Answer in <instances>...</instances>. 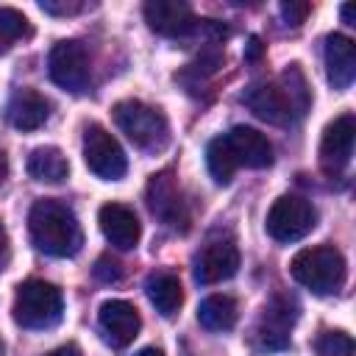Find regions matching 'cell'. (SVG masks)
I'll return each instance as SVG.
<instances>
[{"mask_svg": "<svg viewBox=\"0 0 356 356\" xmlns=\"http://www.w3.org/2000/svg\"><path fill=\"white\" fill-rule=\"evenodd\" d=\"M28 231H31V242L47 256H58V259L75 256L83 245V234L75 211L53 197H42L31 206Z\"/></svg>", "mask_w": 356, "mask_h": 356, "instance_id": "cell-1", "label": "cell"}, {"mask_svg": "<svg viewBox=\"0 0 356 356\" xmlns=\"http://www.w3.org/2000/svg\"><path fill=\"white\" fill-rule=\"evenodd\" d=\"M245 103L250 111L273 125H286L292 117H300L309 108V86L298 64L286 67L275 83H259L250 86L245 95Z\"/></svg>", "mask_w": 356, "mask_h": 356, "instance_id": "cell-2", "label": "cell"}, {"mask_svg": "<svg viewBox=\"0 0 356 356\" xmlns=\"http://www.w3.org/2000/svg\"><path fill=\"white\" fill-rule=\"evenodd\" d=\"M292 278L306 286L314 295H334L345 284V259L337 248L331 245H317V248H303L292 256L289 264Z\"/></svg>", "mask_w": 356, "mask_h": 356, "instance_id": "cell-3", "label": "cell"}, {"mask_svg": "<svg viewBox=\"0 0 356 356\" xmlns=\"http://www.w3.org/2000/svg\"><path fill=\"white\" fill-rule=\"evenodd\" d=\"M11 312H14L17 325H22V328H53L64 312L61 289L50 281L31 278L17 286Z\"/></svg>", "mask_w": 356, "mask_h": 356, "instance_id": "cell-4", "label": "cell"}, {"mask_svg": "<svg viewBox=\"0 0 356 356\" xmlns=\"http://www.w3.org/2000/svg\"><path fill=\"white\" fill-rule=\"evenodd\" d=\"M111 114H114V122L120 125V131L142 150H161L170 139L164 114L142 100H120V103H114Z\"/></svg>", "mask_w": 356, "mask_h": 356, "instance_id": "cell-5", "label": "cell"}, {"mask_svg": "<svg viewBox=\"0 0 356 356\" xmlns=\"http://www.w3.org/2000/svg\"><path fill=\"white\" fill-rule=\"evenodd\" d=\"M314 222H317V211L312 209L309 200L298 195H284L270 206L264 225L275 242H298L314 228Z\"/></svg>", "mask_w": 356, "mask_h": 356, "instance_id": "cell-6", "label": "cell"}, {"mask_svg": "<svg viewBox=\"0 0 356 356\" xmlns=\"http://www.w3.org/2000/svg\"><path fill=\"white\" fill-rule=\"evenodd\" d=\"M83 161L103 181H120L128 170L125 150L103 125H86L83 131Z\"/></svg>", "mask_w": 356, "mask_h": 356, "instance_id": "cell-7", "label": "cell"}, {"mask_svg": "<svg viewBox=\"0 0 356 356\" xmlns=\"http://www.w3.org/2000/svg\"><path fill=\"white\" fill-rule=\"evenodd\" d=\"M47 70H50L53 83L67 92H81L89 83V56H86L83 44L75 39L58 42L50 50Z\"/></svg>", "mask_w": 356, "mask_h": 356, "instance_id": "cell-8", "label": "cell"}, {"mask_svg": "<svg viewBox=\"0 0 356 356\" xmlns=\"http://www.w3.org/2000/svg\"><path fill=\"white\" fill-rule=\"evenodd\" d=\"M295 306L286 298H275L264 306L256 328H253V348L256 350H281L289 345V328L295 323Z\"/></svg>", "mask_w": 356, "mask_h": 356, "instance_id": "cell-9", "label": "cell"}, {"mask_svg": "<svg viewBox=\"0 0 356 356\" xmlns=\"http://www.w3.org/2000/svg\"><path fill=\"white\" fill-rule=\"evenodd\" d=\"M353 139H356V120L353 114H342L337 117L320 139V167L328 175H339L350 156H353Z\"/></svg>", "mask_w": 356, "mask_h": 356, "instance_id": "cell-10", "label": "cell"}, {"mask_svg": "<svg viewBox=\"0 0 356 356\" xmlns=\"http://www.w3.org/2000/svg\"><path fill=\"white\" fill-rule=\"evenodd\" d=\"M147 206L167 225L186 231L189 211H186V200L181 197V189H178L172 172H159V175L150 178V184H147Z\"/></svg>", "mask_w": 356, "mask_h": 356, "instance_id": "cell-11", "label": "cell"}, {"mask_svg": "<svg viewBox=\"0 0 356 356\" xmlns=\"http://www.w3.org/2000/svg\"><path fill=\"white\" fill-rule=\"evenodd\" d=\"M145 22L150 25V31L178 39V36H189L197 28V17L192 14V8L186 3L178 0H150L145 3Z\"/></svg>", "mask_w": 356, "mask_h": 356, "instance_id": "cell-12", "label": "cell"}, {"mask_svg": "<svg viewBox=\"0 0 356 356\" xmlns=\"http://www.w3.org/2000/svg\"><path fill=\"white\" fill-rule=\"evenodd\" d=\"M239 270V250L231 239L209 242L195 256V281L197 284H220Z\"/></svg>", "mask_w": 356, "mask_h": 356, "instance_id": "cell-13", "label": "cell"}, {"mask_svg": "<svg viewBox=\"0 0 356 356\" xmlns=\"http://www.w3.org/2000/svg\"><path fill=\"white\" fill-rule=\"evenodd\" d=\"M236 167H253V170H264L273 164V145L267 142L264 134H259L256 128L248 125H236L228 134H222Z\"/></svg>", "mask_w": 356, "mask_h": 356, "instance_id": "cell-14", "label": "cell"}, {"mask_svg": "<svg viewBox=\"0 0 356 356\" xmlns=\"http://www.w3.org/2000/svg\"><path fill=\"white\" fill-rule=\"evenodd\" d=\"M97 323H100L103 337H106L114 348L131 345L134 337H136L139 328H142V317H139L136 306L128 303V300H106V303L100 306Z\"/></svg>", "mask_w": 356, "mask_h": 356, "instance_id": "cell-15", "label": "cell"}, {"mask_svg": "<svg viewBox=\"0 0 356 356\" xmlns=\"http://www.w3.org/2000/svg\"><path fill=\"white\" fill-rule=\"evenodd\" d=\"M97 222H100L103 236H106L114 248H120V250L136 248V242H139V236H142L139 217L134 214V209H128V206H122V203H106V206H100Z\"/></svg>", "mask_w": 356, "mask_h": 356, "instance_id": "cell-16", "label": "cell"}, {"mask_svg": "<svg viewBox=\"0 0 356 356\" xmlns=\"http://www.w3.org/2000/svg\"><path fill=\"white\" fill-rule=\"evenodd\" d=\"M325 70H328V81L334 89H348L353 83L356 75V44L342 36V33H331L325 39Z\"/></svg>", "mask_w": 356, "mask_h": 356, "instance_id": "cell-17", "label": "cell"}, {"mask_svg": "<svg viewBox=\"0 0 356 356\" xmlns=\"http://www.w3.org/2000/svg\"><path fill=\"white\" fill-rule=\"evenodd\" d=\"M8 122L17 131H36L47 122L50 117V103L44 100V95L33 92V89H17L8 100Z\"/></svg>", "mask_w": 356, "mask_h": 356, "instance_id": "cell-18", "label": "cell"}, {"mask_svg": "<svg viewBox=\"0 0 356 356\" xmlns=\"http://www.w3.org/2000/svg\"><path fill=\"white\" fill-rule=\"evenodd\" d=\"M147 298L159 314L172 317L184 303V286L172 273H156L147 278Z\"/></svg>", "mask_w": 356, "mask_h": 356, "instance_id": "cell-19", "label": "cell"}, {"mask_svg": "<svg viewBox=\"0 0 356 356\" xmlns=\"http://www.w3.org/2000/svg\"><path fill=\"white\" fill-rule=\"evenodd\" d=\"M236 317H239V306L231 295H209L197 306V320L209 331H228L236 325Z\"/></svg>", "mask_w": 356, "mask_h": 356, "instance_id": "cell-20", "label": "cell"}, {"mask_svg": "<svg viewBox=\"0 0 356 356\" xmlns=\"http://www.w3.org/2000/svg\"><path fill=\"white\" fill-rule=\"evenodd\" d=\"M70 172V164L58 147H36L28 156V175L44 184H58Z\"/></svg>", "mask_w": 356, "mask_h": 356, "instance_id": "cell-21", "label": "cell"}, {"mask_svg": "<svg viewBox=\"0 0 356 356\" xmlns=\"http://www.w3.org/2000/svg\"><path fill=\"white\" fill-rule=\"evenodd\" d=\"M206 164H209V172H211V178L217 184H231L234 172L239 170L222 136H217V139L209 142V147H206Z\"/></svg>", "mask_w": 356, "mask_h": 356, "instance_id": "cell-22", "label": "cell"}, {"mask_svg": "<svg viewBox=\"0 0 356 356\" xmlns=\"http://www.w3.org/2000/svg\"><path fill=\"white\" fill-rule=\"evenodd\" d=\"M28 33H31V25H28V17L22 11H17V8H0V56L14 42H19Z\"/></svg>", "mask_w": 356, "mask_h": 356, "instance_id": "cell-23", "label": "cell"}, {"mask_svg": "<svg viewBox=\"0 0 356 356\" xmlns=\"http://www.w3.org/2000/svg\"><path fill=\"white\" fill-rule=\"evenodd\" d=\"M317 353L320 356H350L353 353V339L345 331H325L317 339Z\"/></svg>", "mask_w": 356, "mask_h": 356, "instance_id": "cell-24", "label": "cell"}, {"mask_svg": "<svg viewBox=\"0 0 356 356\" xmlns=\"http://www.w3.org/2000/svg\"><path fill=\"white\" fill-rule=\"evenodd\" d=\"M95 278H100V281H106V284L120 281V278H122V264H120L117 259H111V256H100L97 264H95Z\"/></svg>", "mask_w": 356, "mask_h": 356, "instance_id": "cell-25", "label": "cell"}, {"mask_svg": "<svg viewBox=\"0 0 356 356\" xmlns=\"http://www.w3.org/2000/svg\"><path fill=\"white\" fill-rule=\"evenodd\" d=\"M309 11H312V6H309V3H295V0L281 3V14H284L286 25H300V22L306 19V14H309Z\"/></svg>", "mask_w": 356, "mask_h": 356, "instance_id": "cell-26", "label": "cell"}, {"mask_svg": "<svg viewBox=\"0 0 356 356\" xmlns=\"http://www.w3.org/2000/svg\"><path fill=\"white\" fill-rule=\"evenodd\" d=\"M39 8L47 11V14H75L83 6L81 3H50V0H44V3H39Z\"/></svg>", "mask_w": 356, "mask_h": 356, "instance_id": "cell-27", "label": "cell"}, {"mask_svg": "<svg viewBox=\"0 0 356 356\" xmlns=\"http://www.w3.org/2000/svg\"><path fill=\"white\" fill-rule=\"evenodd\" d=\"M8 261V236H6V228L0 225V270L6 267Z\"/></svg>", "mask_w": 356, "mask_h": 356, "instance_id": "cell-28", "label": "cell"}, {"mask_svg": "<svg viewBox=\"0 0 356 356\" xmlns=\"http://www.w3.org/2000/svg\"><path fill=\"white\" fill-rule=\"evenodd\" d=\"M47 356H81V350H78V345H61V348H56V350H50Z\"/></svg>", "mask_w": 356, "mask_h": 356, "instance_id": "cell-29", "label": "cell"}, {"mask_svg": "<svg viewBox=\"0 0 356 356\" xmlns=\"http://www.w3.org/2000/svg\"><path fill=\"white\" fill-rule=\"evenodd\" d=\"M259 56H261V42L253 36L250 39V47H248V58H259Z\"/></svg>", "mask_w": 356, "mask_h": 356, "instance_id": "cell-30", "label": "cell"}, {"mask_svg": "<svg viewBox=\"0 0 356 356\" xmlns=\"http://www.w3.org/2000/svg\"><path fill=\"white\" fill-rule=\"evenodd\" d=\"M134 356H164V350H161V348H153V345H150V348H142V350H136Z\"/></svg>", "mask_w": 356, "mask_h": 356, "instance_id": "cell-31", "label": "cell"}, {"mask_svg": "<svg viewBox=\"0 0 356 356\" xmlns=\"http://www.w3.org/2000/svg\"><path fill=\"white\" fill-rule=\"evenodd\" d=\"M6 175H8V161H6V153L0 150V184L6 181Z\"/></svg>", "mask_w": 356, "mask_h": 356, "instance_id": "cell-32", "label": "cell"}, {"mask_svg": "<svg viewBox=\"0 0 356 356\" xmlns=\"http://www.w3.org/2000/svg\"><path fill=\"white\" fill-rule=\"evenodd\" d=\"M342 19L348 25H353V6H342Z\"/></svg>", "mask_w": 356, "mask_h": 356, "instance_id": "cell-33", "label": "cell"}, {"mask_svg": "<svg viewBox=\"0 0 356 356\" xmlns=\"http://www.w3.org/2000/svg\"><path fill=\"white\" fill-rule=\"evenodd\" d=\"M3 350H6V348H3V339H0V356H3Z\"/></svg>", "mask_w": 356, "mask_h": 356, "instance_id": "cell-34", "label": "cell"}]
</instances>
